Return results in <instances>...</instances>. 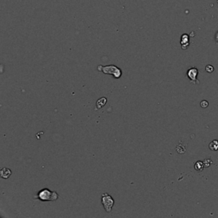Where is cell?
<instances>
[{
    "instance_id": "obj_1",
    "label": "cell",
    "mask_w": 218,
    "mask_h": 218,
    "mask_svg": "<svg viewBox=\"0 0 218 218\" xmlns=\"http://www.w3.org/2000/svg\"><path fill=\"white\" fill-rule=\"evenodd\" d=\"M59 198V195L56 192L50 191L48 188H44L40 190L35 196V199H39L41 201H54Z\"/></svg>"
},
{
    "instance_id": "obj_2",
    "label": "cell",
    "mask_w": 218,
    "mask_h": 218,
    "mask_svg": "<svg viewBox=\"0 0 218 218\" xmlns=\"http://www.w3.org/2000/svg\"><path fill=\"white\" fill-rule=\"evenodd\" d=\"M98 71L102 72L105 74H111L115 78H119L122 76V71L118 66L113 65L110 66H98Z\"/></svg>"
},
{
    "instance_id": "obj_3",
    "label": "cell",
    "mask_w": 218,
    "mask_h": 218,
    "mask_svg": "<svg viewBox=\"0 0 218 218\" xmlns=\"http://www.w3.org/2000/svg\"><path fill=\"white\" fill-rule=\"evenodd\" d=\"M102 203L107 212L110 213L112 211V208L114 205V199L112 198L111 195H109L107 193H103L102 195Z\"/></svg>"
},
{
    "instance_id": "obj_4",
    "label": "cell",
    "mask_w": 218,
    "mask_h": 218,
    "mask_svg": "<svg viewBox=\"0 0 218 218\" xmlns=\"http://www.w3.org/2000/svg\"><path fill=\"white\" fill-rule=\"evenodd\" d=\"M198 74H199V71L195 67H191L187 70V75L193 84H199V80L197 78Z\"/></svg>"
},
{
    "instance_id": "obj_5",
    "label": "cell",
    "mask_w": 218,
    "mask_h": 218,
    "mask_svg": "<svg viewBox=\"0 0 218 218\" xmlns=\"http://www.w3.org/2000/svg\"><path fill=\"white\" fill-rule=\"evenodd\" d=\"M181 48L183 49H186L189 46V36L187 34H183L181 36Z\"/></svg>"
},
{
    "instance_id": "obj_6",
    "label": "cell",
    "mask_w": 218,
    "mask_h": 218,
    "mask_svg": "<svg viewBox=\"0 0 218 218\" xmlns=\"http://www.w3.org/2000/svg\"><path fill=\"white\" fill-rule=\"evenodd\" d=\"M0 175H1L2 178L7 179L11 175V170L8 168H3L0 171Z\"/></svg>"
},
{
    "instance_id": "obj_7",
    "label": "cell",
    "mask_w": 218,
    "mask_h": 218,
    "mask_svg": "<svg viewBox=\"0 0 218 218\" xmlns=\"http://www.w3.org/2000/svg\"><path fill=\"white\" fill-rule=\"evenodd\" d=\"M204 168H205L204 161H197L196 163L194 164V169H196L197 171H202Z\"/></svg>"
},
{
    "instance_id": "obj_8",
    "label": "cell",
    "mask_w": 218,
    "mask_h": 218,
    "mask_svg": "<svg viewBox=\"0 0 218 218\" xmlns=\"http://www.w3.org/2000/svg\"><path fill=\"white\" fill-rule=\"evenodd\" d=\"M106 103H107V98H105V97L100 98L98 101H97V102H96V109L102 108V107L105 106V104Z\"/></svg>"
},
{
    "instance_id": "obj_9",
    "label": "cell",
    "mask_w": 218,
    "mask_h": 218,
    "mask_svg": "<svg viewBox=\"0 0 218 218\" xmlns=\"http://www.w3.org/2000/svg\"><path fill=\"white\" fill-rule=\"evenodd\" d=\"M209 148L211 151H217L218 150V140H213L212 142L209 144Z\"/></svg>"
},
{
    "instance_id": "obj_10",
    "label": "cell",
    "mask_w": 218,
    "mask_h": 218,
    "mask_svg": "<svg viewBox=\"0 0 218 218\" xmlns=\"http://www.w3.org/2000/svg\"><path fill=\"white\" fill-rule=\"evenodd\" d=\"M176 152L178 153H184L186 152V146L182 143V142H180L177 146H176Z\"/></svg>"
},
{
    "instance_id": "obj_11",
    "label": "cell",
    "mask_w": 218,
    "mask_h": 218,
    "mask_svg": "<svg viewBox=\"0 0 218 218\" xmlns=\"http://www.w3.org/2000/svg\"><path fill=\"white\" fill-rule=\"evenodd\" d=\"M204 164H205V167H210L211 166V164H212V160L211 159V158H206V159H205L204 160Z\"/></svg>"
},
{
    "instance_id": "obj_12",
    "label": "cell",
    "mask_w": 218,
    "mask_h": 218,
    "mask_svg": "<svg viewBox=\"0 0 218 218\" xmlns=\"http://www.w3.org/2000/svg\"><path fill=\"white\" fill-rule=\"evenodd\" d=\"M205 71L209 72V73H211V72H214V66L211 65H207L206 67H205Z\"/></svg>"
},
{
    "instance_id": "obj_13",
    "label": "cell",
    "mask_w": 218,
    "mask_h": 218,
    "mask_svg": "<svg viewBox=\"0 0 218 218\" xmlns=\"http://www.w3.org/2000/svg\"><path fill=\"white\" fill-rule=\"evenodd\" d=\"M200 106H201L202 108H208V106H209V103H208L207 101L204 100V101H202V102H201V103H200Z\"/></svg>"
},
{
    "instance_id": "obj_14",
    "label": "cell",
    "mask_w": 218,
    "mask_h": 218,
    "mask_svg": "<svg viewBox=\"0 0 218 218\" xmlns=\"http://www.w3.org/2000/svg\"><path fill=\"white\" fill-rule=\"evenodd\" d=\"M215 39H216V41H217V43L218 44V32L217 33V34H216V36H215Z\"/></svg>"
},
{
    "instance_id": "obj_15",
    "label": "cell",
    "mask_w": 218,
    "mask_h": 218,
    "mask_svg": "<svg viewBox=\"0 0 218 218\" xmlns=\"http://www.w3.org/2000/svg\"><path fill=\"white\" fill-rule=\"evenodd\" d=\"M217 3H218V0H217Z\"/></svg>"
}]
</instances>
